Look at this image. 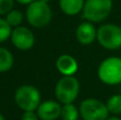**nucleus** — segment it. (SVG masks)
Here are the masks:
<instances>
[{
  "label": "nucleus",
  "mask_w": 121,
  "mask_h": 120,
  "mask_svg": "<svg viewBox=\"0 0 121 120\" xmlns=\"http://www.w3.org/2000/svg\"><path fill=\"white\" fill-rule=\"evenodd\" d=\"M98 77L106 85H118L121 83V57L109 56L100 64Z\"/></svg>",
  "instance_id": "obj_1"
},
{
  "label": "nucleus",
  "mask_w": 121,
  "mask_h": 120,
  "mask_svg": "<svg viewBox=\"0 0 121 120\" xmlns=\"http://www.w3.org/2000/svg\"><path fill=\"white\" fill-rule=\"evenodd\" d=\"M26 17L31 26L35 28H43L51 21L52 12L47 2L38 0L29 4L26 12Z\"/></svg>",
  "instance_id": "obj_2"
},
{
  "label": "nucleus",
  "mask_w": 121,
  "mask_h": 120,
  "mask_svg": "<svg viewBox=\"0 0 121 120\" xmlns=\"http://www.w3.org/2000/svg\"><path fill=\"white\" fill-rule=\"evenodd\" d=\"M112 9V0H85L83 17L90 22H100L111 14Z\"/></svg>",
  "instance_id": "obj_3"
},
{
  "label": "nucleus",
  "mask_w": 121,
  "mask_h": 120,
  "mask_svg": "<svg viewBox=\"0 0 121 120\" xmlns=\"http://www.w3.org/2000/svg\"><path fill=\"white\" fill-rule=\"evenodd\" d=\"M97 39L103 48L117 50L121 48V27L115 23H106L97 30Z\"/></svg>",
  "instance_id": "obj_4"
},
{
  "label": "nucleus",
  "mask_w": 121,
  "mask_h": 120,
  "mask_svg": "<svg viewBox=\"0 0 121 120\" xmlns=\"http://www.w3.org/2000/svg\"><path fill=\"white\" fill-rule=\"evenodd\" d=\"M80 91V83L73 76H64L55 86V97L64 104L72 103Z\"/></svg>",
  "instance_id": "obj_5"
},
{
  "label": "nucleus",
  "mask_w": 121,
  "mask_h": 120,
  "mask_svg": "<svg viewBox=\"0 0 121 120\" xmlns=\"http://www.w3.org/2000/svg\"><path fill=\"white\" fill-rule=\"evenodd\" d=\"M15 102L23 111H35L40 104V93L32 85H22L15 93Z\"/></svg>",
  "instance_id": "obj_6"
},
{
  "label": "nucleus",
  "mask_w": 121,
  "mask_h": 120,
  "mask_svg": "<svg viewBox=\"0 0 121 120\" xmlns=\"http://www.w3.org/2000/svg\"><path fill=\"white\" fill-rule=\"evenodd\" d=\"M80 115L84 120H106L108 110L106 104L97 99H86L80 105Z\"/></svg>",
  "instance_id": "obj_7"
},
{
  "label": "nucleus",
  "mask_w": 121,
  "mask_h": 120,
  "mask_svg": "<svg viewBox=\"0 0 121 120\" xmlns=\"http://www.w3.org/2000/svg\"><path fill=\"white\" fill-rule=\"evenodd\" d=\"M12 43L19 50H29L34 45V35L31 30L26 27H17L11 34Z\"/></svg>",
  "instance_id": "obj_8"
},
{
  "label": "nucleus",
  "mask_w": 121,
  "mask_h": 120,
  "mask_svg": "<svg viewBox=\"0 0 121 120\" xmlns=\"http://www.w3.org/2000/svg\"><path fill=\"white\" fill-rule=\"evenodd\" d=\"M62 106L56 101H45L37 107V115L40 120H56L60 117Z\"/></svg>",
  "instance_id": "obj_9"
},
{
  "label": "nucleus",
  "mask_w": 121,
  "mask_h": 120,
  "mask_svg": "<svg viewBox=\"0 0 121 120\" xmlns=\"http://www.w3.org/2000/svg\"><path fill=\"white\" fill-rule=\"evenodd\" d=\"M77 39L82 45H90L97 38V30L91 22H83L77 29Z\"/></svg>",
  "instance_id": "obj_10"
},
{
  "label": "nucleus",
  "mask_w": 121,
  "mask_h": 120,
  "mask_svg": "<svg viewBox=\"0 0 121 120\" xmlns=\"http://www.w3.org/2000/svg\"><path fill=\"white\" fill-rule=\"evenodd\" d=\"M57 70L64 76H73L78 70V63L71 55H60L56 61Z\"/></svg>",
  "instance_id": "obj_11"
},
{
  "label": "nucleus",
  "mask_w": 121,
  "mask_h": 120,
  "mask_svg": "<svg viewBox=\"0 0 121 120\" xmlns=\"http://www.w3.org/2000/svg\"><path fill=\"white\" fill-rule=\"evenodd\" d=\"M85 0H60V10L67 15H75L84 8Z\"/></svg>",
  "instance_id": "obj_12"
},
{
  "label": "nucleus",
  "mask_w": 121,
  "mask_h": 120,
  "mask_svg": "<svg viewBox=\"0 0 121 120\" xmlns=\"http://www.w3.org/2000/svg\"><path fill=\"white\" fill-rule=\"evenodd\" d=\"M14 64L13 55L8 49L0 47V72H5L12 68Z\"/></svg>",
  "instance_id": "obj_13"
},
{
  "label": "nucleus",
  "mask_w": 121,
  "mask_h": 120,
  "mask_svg": "<svg viewBox=\"0 0 121 120\" xmlns=\"http://www.w3.org/2000/svg\"><path fill=\"white\" fill-rule=\"evenodd\" d=\"M79 113L78 108L72 103L64 104L60 112V118L63 120H78L79 118Z\"/></svg>",
  "instance_id": "obj_14"
},
{
  "label": "nucleus",
  "mask_w": 121,
  "mask_h": 120,
  "mask_svg": "<svg viewBox=\"0 0 121 120\" xmlns=\"http://www.w3.org/2000/svg\"><path fill=\"white\" fill-rule=\"evenodd\" d=\"M107 110L114 115L121 114V95H114L106 102Z\"/></svg>",
  "instance_id": "obj_15"
},
{
  "label": "nucleus",
  "mask_w": 121,
  "mask_h": 120,
  "mask_svg": "<svg viewBox=\"0 0 121 120\" xmlns=\"http://www.w3.org/2000/svg\"><path fill=\"white\" fill-rule=\"evenodd\" d=\"M6 21L10 23L11 27H17L22 22L23 15L20 11L18 10H12L6 14Z\"/></svg>",
  "instance_id": "obj_16"
},
{
  "label": "nucleus",
  "mask_w": 121,
  "mask_h": 120,
  "mask_svg": "<svg viewBox=\"0 0 121 120\" xmlns=\"http://www.w3.org/2000/svg\"><path fill=\"white\" fill-rule=\"evenodd\" d=\"M12 34L10 23L6 21V19L0 18V43H3L8 39Z\"/></svg>",
  "instance_id": "obj_17"
},
{
  "label": "nucleus",
  "mask_w": 121,
  "mask_h": 120,
  "mask_svg": "<svg viewBox=\"0 0 121 120\" xmlns=\"http://www.w3.org/2000/svg\"><path fill=\"white\" fill-rule=\"evenodd\" d=\"M14 0H0V15L8 14L13 10Z\"/></svg>",
  "instance_id": "obj_18"
},
{
  "label": "nucleus",
  "mask_w": 121,
  "mask_h": 120,
  "mask_svg": "<svg viewBox=\"0 0 121 120\" xmlns=\"http://www.w3.org/2000/svg\"><path fill=\"white\" fill-rule=\"evenodd\" d=\"M38 115L34 113V111H25L21 116V120H38Z\"/></svg>",
  "instance_id": "obj_19"
},
{
  "label": "nucleus",
  "mask_w": 121,
  "mask_h": 120,
  "mask_svg": "<svg viewBox=\"0 0 121 120\" xmlns=\"http://www.w3.org/2000/svg\"><path fill=\"white\" fill-rule=\"evenodd\" d=\"M16 1L20 4H30L33 1H35V0H16Z\"/></svg>",
  "instance_id": "obj_20"
},
{
  "label": "nucleus",
  "mask_w": 121,
  "mask_h": 120,
  "mask_svg": "<svg viewBox=\"0 0 121 120\" xmlns=\"http://www.w3.org/2000/svg\"><path fill=\"white\" fill-rule=\"evenodd\" d=\"M106 120H121L119 117H117V116H113V117H108Z\"/></svg>",
  "instance_id": "obj_21"
},
{
  "label": "nucleus",
  "mask_w": 121,
  "mask_h": 120,
  "mask_svg": "<svg viewBox=\"0 0 121 120\" xmlns=\"http://www.w3.org/2000/svg\"><path fill=\"white\" fill-rule=\"evenodd\" d=\"M0 120H5V119H4V117L2 116V114H0Z\"/></svg>",
  "instance_id": "obj_22"
},
{
  "label": "nucleus",
  "mask_w": 121,
  "mask_h": 120,
  "mask_svg": "<svg viewBox=\"0 0 121 120\" xmlns=\"http://www.w3.org/2000/svg\"><path fill=\"white\" fill-rule=\"evenodd\" d=\"M42 1H45V2H48V1H50V0H42Z\"/></svg>",
  "instance_id": "obj_23"
}]
</instances>
